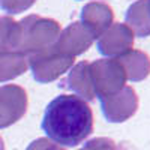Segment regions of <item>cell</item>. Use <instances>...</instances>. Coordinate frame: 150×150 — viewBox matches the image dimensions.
I'll return each instance as SVG.
<instances>
[{"label": "cell", "instance_id": "1", "mask_svg": "<svg viewBox=\"0 0 150 150\" xmlns=\"http://www.w3.org/2000/svg\"><path fill=\"white\" fill-rule=\"evenodd\" d=\"M42 129L56 144L75 147L93 132L92 108L75 95H60L47 105Z\"/></svg>", "mask_w": 150, "mask_h": 150}, {"label": "cell", "instance_id": "2", "mask_svg": "<svg viewBox=\"0 0 150 150\" xmlns=\"http://www.w3.org/2000/svg\"><path fill=\"white\" fill-rule=\"evenodd\" d=\"M20 23V45L18 51L32 56L53 47L62 32L60 24L41 15H27Z\"/></svg>", "mask_w": 150, "mask_h": 150}, {"label": "cell", "instance_id": "3", "mask_svg": "<svg viewBox=\"0 0 150 150\" xmlns=\"http://www.w3.org/2000/svg\"><path fill=\"white\" fill-rule=\"evenodd\" d=\"M95 95L110 96L122 90L126 84V72L117 59H99L89 65Z\"/></svg>", "mask_w": 150, "mask_h": 150}, {"label": "cell", "instance_id": "4", "mask_svg": "<svg viewBox=\"0 0 150 150\" xmlns=\"http://www.w3.org/2000/svg\"><path fill=\"white\" fill-rule=\"evenodd\" d=\"M27 60L35 81L45 84V83L56 81L65 72H68L74 66L75 59L60 54L53 47H50L41 53L27 56Z\"/></svg>", "mask_w": 150, "mask_h": 150}, {"label": "cell", "instance_id": "5", "mask_svg": "<svg viewBox=\"0 0 150 150\" xmlns=\"http://www.w3.org/2000/svg\"><path fill=\"white\" fill-rule=\"evenodd\" d=\"M102 112L108 122L122 123L131 119L138 110V96L131 86H125L122 90L110 96H99Z\"/></svg>", "mask_w": 150, "mask_h": 150}, {"label": "cell", "instance_id": "6", "mask_svg": "<svg viewBox=\"0 0 150 150\" xmlns=\"http://www.w3.org/2000/svg\"><path fill=\"white\" fill-rule=\"evenodd\" d=\"M29 107L26 90L17 84L0 87V129L12 126L24 117Z\"/></svg>", "mask_w": 150, "mask_h": 150}, {"label": "cell", "instance_id": "7", "mask_svg": "<svg viewBox=\"0 0 150 150\" xmlns=\"http://www.w3.org/2000/svg\"><path fill=\"white\" fill-rule=\"evenodd\" d=\"M135 41L134 32L125 23H112L110 29H107L98 38L96 48L102 56L108 59H116L122 54L132 50Z\"/></svg>", "mask_w": 150, "mask_h": 150}, {"label": "cell", "instance_id": "8", "mask_svg": "<svg viewBox=\"0 0 150 150\" xmlns=\"http://www.w3.org/2000/svg\"><path fill=\"white\" fill-rule=\"evenodd\" d=\"M93 36L89 33L80 21H74L66 29L60 32L57 41L54 42L53 48L60 54H65L69 57H77L86 53L93 44Z\"/></svg>", "mask_w": 150, "mask_h": 150}, {"label": "cell", "instance_id": "9", "mask_svg": "<svg viewBox=\"0 0 150 150\" xmlns=\"http://www.w3.org/2000/svg\"><path fill=\"white\" fill-rule=\"evenodd\" d=\"M80 23L89 30L93 39H96L114 23V12L110 5L104 2H90L81 9Z\"/></svg>", "mask_w": 150, "mask_h": 150}, {"label": "cell", "instance_id": "10", "mask_svg": "<svg viewBox=\"0 0 150 150\" xmlns=\"http://www.w3.org/2000/svg\"><path fill=\"white\" fill-rule=\"evenodd\" d=\"M89 62H80L69 69V75L66 80V87L75 93V96L81 98L83 101L90 102L96 98L93 83L90 77Z\"/></svg>", "mask_w": 150, "mask_h": 150}, {"label": "cell", "instance_id": "11", "mask_svg": "<svg viewBox=\"0 0 150 150\" xmlns=\"http://www.w3.org/2000/svg\"><path fill=\"white\" fill-rule=\"evenodd\" d=\"M116 59L122 63L126 78L132 83L143 81L150 75V56L141 50H129Z\"/></svg>", "mask_w": 150, "mask_h": 150}, {"label": "cell", "instance_id": "12", "mask_svg": "<svg viewBox=\"0 0 150 150\" xmlns=\"http://www.w3.org/2000/svg\"><path fill=\"white\" fill-rule=\"evenodd\" d=\"M125 24L137 36H150V14L146 0H137L128 8L126 15H125Z\"/></svg>", "mask_w": 150, "mask_h": 150}, {"label": "cell", "instance_id": "13", "mask_svg": "<svg viewBox=\"0 0 150 150\" xmlns=\"http://www.w3.org/2000/svg\"><path fill=\"white\" fill-rule=\"evenodd\" d=\"M29 68L27 56L20 51L0 54V83L15 80L23 75Z\"/></svg>", "mask_w": 150, "mask_h": 150}, {"label": "cell", "instance_id": "14", "mask_svg": "<svg viewBox=\"0 0 150 150\" xmlns=\"http://www.w3.org/2000/svg\"><path fill=\"white\" fill-rule=\"evenodd\" d=\"M20 23L9 15L0 17V54L18 51Z\"/></svg>", "mask_w": 150, "mask_h": 150}, {"label": "cell", "instance_id": "15", "mask_svg": "<svg viewBox=\"0 0 150 150\" xmlns=\"http://www.w3.org/2000/svg\"><path fill=\"white\" fill-rule=\"evenodd\" d=\"M36 0H0V8L11 15L21 14L33 6Z\"/></svg>", "mask_w": 150, "mask_h": 150}, {"label": "cell", "instance_id": "16", "mask_svg": "<svg viewBox=\"0 0 150 150\" xmlns=\"http://www.w3.org/2000/svg\"><path fill=\"white\" fill-rule=\"evenodd\" d=\"M80 150H119V144L107 137H98L89 140Z\"/></svg>", "mask_w": 150, "mask_h": 150}, {"label": "cell", "instance_id": "17", "mask_svg": "<svg viewBox=\"0 0 150 150\" xmlns=\"http://www.w3.org/2000/svg\"><path fill=\"white\" fill-rule=\"evenodd\" d=\"M26 150H66V149L56 144L50 138H38V140L32 141Z\"/></svg>", "mask_w": 150, "mask_h": 150}, {"label": "cell", "instance_id": "18", "mask_svg": "<svg viewBox=\"0 0 150 150\" xmlns=\"http://www.w3.org/2000/svg\"><path fill=\"white\" fill-rule=\"evenodd\" d=\"M0 150H5V143H3V138L0 137Z\"/></svg>", "mask_w": 150, "mask_h": 150}, {"label": "cell", "instance_id": "19", "mask_svg": "<svg viewBox=\"0 0 150 150\" xmlns=\"http://www.w3.org/2000/svg\"><path fill=\"white\" fill-rule=\"evenodd\" d=\"M146 3H147V9H149V14H150V0H146Z\"/></svg>", "mask_w": 150, "mask_h": 150}]
</instances>
